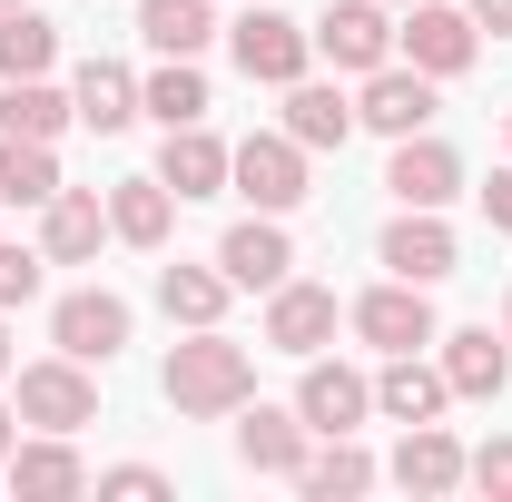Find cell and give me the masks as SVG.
<instances>
[{
	"instance_id": "cb8c5ba5",
	"label": "cell",
	"mask_w": 512,
	"mask_h": 502,
	"mask_svg": "<svg viewBox=\"0 0 512 502\" xmlns=\"http://www.w3.org/2000/svg\"><path fill=\"white\" fill-rule=\"evenodd\" d=\"M69 109H79V128L119 138V128L138 119V79H128L119 60H79V79H69Z\"/></svg>"
},
{
	"instance_id": "ba28073f",
	"label": "cell",
	"mask_w": 512,
	"mask_h": 502,
	"mask_svg": "<svg viewBox=\"0 0 512 502\" xmlns=\"http://www.w3.org/2000/svg\"><path fill=\"white\" fill-rule=\"evenodd\" d=\"M434 89H444V79H424L414 60L365 69V89H355V128H375V138H414V128H434Z\"/></svg>"
},
{
	"instance_id": "8fae6325",
	"label": "cell",
	"mask_w": 512,
	"mask_h": 502,
	"mask_svg": "<svg viewBox=\"0 0 512 502\" xmlns=\"http://www.w3.org/2000/svg\"><path fill=\"white\" fill-rule=\"evenodd\" d=\"M306 453H316V434H306V414L296 404H237V463L247 473H276V483H296L306 473Z\"/></svg>"
},
{
	"instance_id": "5bb4252c",
	"label": "cell",
	"mask_w": 512,
	"mask_h": 502,
	"mask_svg": "<svg viewBox=\"0 0 512 502\" xmlns=\"http://www.w3.org/2000/svg\"><path fill=\"white\" fill-rule=\"evenodd\" d=\"M296 414H306V434H355V424L375 414V375H355V365H335V355H306Z\"/></svg>"
},
{
	"instance_id": "4dcf8cb0",
	"label": "cell",
	"mask_w": 512,
	"mask_h": 502,
	"mask_svg": "<svg viewBox=\"0 0 512 502\" xmlns=\"http://www.w3.org/2000/svg\"><path fill=\"white\" fill-rule=\"evenodd\" d=\"M50 60H60V30H50L40 10L0 20V79H50Z\"/></svg>"
},
{
	"instance_id": "60d3db41",
	"label": "cell",
	"mask_w": 512,
	"mask_h": 502,
	"mask_svg": "<svg viewBox=\"0 0 512 502\" xmlns=\"http://www.w3.org/2000/svg\"><path fill=\"white\" fill-rule=\"evenodd\" d=\"M503 138H512V109H503Z\"/></svg>"
},
{
	"instance_id": "52a82bcc",
	"label": "cell",
	"mask_w": 512,
	"mask_h": 502,
	"mask_svg": "<svg viewBox=\"0 0 512 502\" xmlns=\"http://www.w3.org/2000/svg\"><path fill=\"white\" fill-rule=\"evenodd\" d=\"M375 256H384V276H404V286H444L453 266H463V237L444 227V207H404L375 237Z\"/></svg>"
},
{
	"instance_id": "6da1fadb",
	"label": "cell",
	"mask_w": 512,
	"mask_h": 502,
	"mask_svg": "<svg viewBox=\"0 0 512 502\" xmlns=\"http://www.w3.org/2000/svg\"><path fill=\"white\" fill-rule=\"evenodd\" d=\"M158 394H168L188 424H227L256 394V355L227 325H188V345H168V365H158Z\"/></svg>"
},
{
	"instance_id": "2e32d148",
	"label": "cell",
	"mask_w": 512,
	"mask_h": 502,
	"mask_svg": "<svg viewBox=\"0 0 512 502\" xmlns=\"http://www.w3.org/2000/svg\"><path fill=\"white\" fill-rule=\"evenodd\" d=\"M316 50L335 69H384L394 60V20H384V0H325V20H316Z\"/></svg>"
},
{
	"instance_id": "1f68e13d",
	"label": "cell",
	"mask_w": 512,
	"mask_h": 502,
	"mask_svg": "<svg viewBox=\"0 0 512 502\" xmlns=\"http://www.w3.org/2000/svg\"><path fill=\"white\" fill-rule=\"evenodd\" d=\"M40 276H50V256H40V247H0V315L30 306V296H40Z\"/></svg>"
},
{
	"instance_id": "484cf974",
	"label": "cell",
	"mask_w": 512,
	"mask_h": 502,
	"mask_svg": "<svg viewBox=\"0 0 512 502\" xmlns=\"http://www.w3.org/2000/svg\"><path fill=\"white\" fill-rule=\"evenodd\" d=\"M168 217H178L168 178H119L109 188V237L119 247H168Z\"/></svg>"
},
{
	"instance_id": "7402d4cb",
	"label": "cell",
	"mask_w": 512,
	"mask_h": 502,
	"mask_svg": "<svg viewBox=\"0 0 512 502\" xmlns=\"http://www.w3.org/2000/svg\"><path fill=\"white\" fill-rule=\"evenodd\" d=\"M158 178H168V197H178V207H188V197H227V148L207 138V119H197V128H168Z\"/></svg>"
},
{
	"instance_id": "83f0119b",
	"label": "cell",
	"mask_w": 512,
	"mask_h": 502,
	"mask_svg": "<svg viewBox=\"0 0 512 502\" xmlns=\"http://www.w3.org/2000/svg\"><path fill=\"white\" fill-rule=\"evenodd\" d=\"M69 178H60V148L50 138H0V207H50Z\"/></svg>"
},
{
	"instance_id": "277c9868",
	"label": "cell",
	"mask_w": 512,
	"mask_h": 502,
	"mask_svg": "<svg viewBox=\"0 0 512 502\" xmlns=\"http://www.w3.org/2000/svg\"><path fill=\"white\" fill-rule=\"evenodd\" d=\"M345 315H355V335H365L375 355H424V345L444 335V325H434V286H404V276L365 286Z\"/></svg>"
},
{
	"instance_id": "9a60e30c",
	"label": "cell",
	"mask_w": 512,
	"mask_h": 502,
	"mask_svg": "<svg viewBox=\"0 0 512 502\" xmlns=\"http://www.w3.org/2000/svg\"><path fill=\"white\" fill-rule=\"evenodd\" d=\"M444 355V384H453V404H493L512 384V335H493V325H453V335H434Z\"/></svg>"
},
{
	"instance_id": "f546056e",
	"label": "cell",
	"mask_w": 512,
	"mask_h": 502,
	"mask_svg": "<svg viewBox=\"0 0 512 502\" xmlns=\"http://www.w3.org/2000/svg\"><path fill=\"white\" fill-rule=\"evenodd\" d=\"M227 296H237V286H227V266H188V256H178V266H158V306H168V325H217Z\"/></svg>"
},
{
	"instance_id": "e575fe53",
	"label": "cell",
	"mask_w": 512,
	"mask_h": 502,
	"mask_svg": "<svg viewBox=\"0 0 512 502\" xmlns=\"http://www.w3.org/2000/svg\"><path fill=\"white\" fill-rule=\"evenodd\" d=\"M483 217H493V227H503V237H512V158H503V168H493V188H483Z\"/></svg>"
},
{
	"instance_id": "30bf717a",
	"label": "cell",
	"mask_w": 512,
	"mask_h": 502,
	"mask_svg": "<svg viewBox=\"0 0 512 502\" xmlns=\"http://www.w3.org/2000/svg\"><path fill=\"white\" fill-rule=\"evenodd\" d=\"M335 325H345V306H335V286H306V276H286V286H266V345L276 355H325L335 345Z\"/></svg>"
},
{
	"instance_id": "4316f807",
	"label": "cell",
	"mask_w": 512,
	"mask_h": 502,
	"mask_svg": "<svg viewBox=\"0 0 512 502\" xmlns=\"http://www.w3.org/2000/svg\"><path fill=\"white\" fill-rule=\"evenodd\" d=\"M138 109H148L158 128H197L207 109H217V99H207V69L197 60H158L148 79H138Z\"/></svg>"
},
{
	"instance_id": "44dd1931",
	"label": "cell",
	"mask_w": 512,
	"mask_h": 502,
	"mask_svg": "<svg viewBox=\"0 0 512 502\" xmlns=\"http://www.w3.org/2000/svg\"><path fill=\"white\" fill-rule=\"evenodd\" d=\"M286 138L316 158V148H345L355 138V99L325 89V79H286Z\"/></svg>"
},
{
	"instance_id": "e0dca14e",
	"label": "cell",
	"mask_w": 512,
	"mask_h": 502,
	"mask_svg": "<svg viewBox=\"0 0 512 502\" xmlns=\"http://www.w3.org/2000/svg\"><path fill=\"white\" fill-rule=\"evenodd\" d=\"M0 483L20 502H69V493H89V463L69 453V434H30V443H10Z\"/></svg>"
},
{
	"instance_id": "74e56055",
	"label": "cell",
	"mask_w": 512,
	"mask_h": 502,
	"mask_svg": "<svg viewBox=\"0 0 512 502\" xmlns=\"http://www.w3.org/2000/svg\"><path fill=\"white\" fill-rule=\"evenodd\" d=\"M20 375V345H10V325H0V384Z\"/></svg>"
},
{
	"instance_id": "d4e9b609",
	"label": "cell",
	"mask_w": 512,
	"mask_h": 502,
	"mask_svg": "<svg viewBox=\"0 0 512 502\" xmlns=\"http://www.w3.org/2000/svg\"><path fill=\"white\" fill-rule=\"evenodd\" d=\"M138 40L158 60H197L217 40V0H138Z\"/></svg>"
},
{
	"instance_id": "8992f818",
	"label": "cell",
	"mask_w": 512,
	"mask_h": 502,
	"mask_svg": "<svg viewBox=\"0 0 512 502\" xmlns=\"http://www.w3.org/2000/svg\"><path fill=\"white\" fill-rule=\"evenodd\" d=\"M227 50H237V69H247L256 89H286V79H306V60H316V30L286 20V10H247L227 30Z\"/></svg>"
},
{
	"instance_id": "3957f363",
	"label": "cell",
	"mask_w": 512,
	"mask_h": 502,
	"mask_svg": "<svg viewBox=\"0 0 512 502\" xmlns=\"http://www.w3.org/2000/svg\"><path fill=\"white\" fill-rule=\"evenodd\" d=\"M20 424L30 434H79V424H99V384L79 355H40V365H20Z\"/></svg>"
},
{
	"instance_id": "836d02e7",
	"label": "cell",
	"mask_w": 512,
	"mask_h": 502,
	"mask_svg": "<svg viewBox=\"0 0 512 502\" xmlns=\"http://www.w3.org/2000/svg\"><path fill=\"white\" fill-rule=\"evenodd\" d=\"M99 493H128V502H158V493H168V473H158V463H109V473H99Z\"/></svg>"
},
{
	"instance_id": "603a6c76",
	"label": "cell",
	"mask_w": 512,
	"mask_h": 502,
	"mask_svg": "<svg viewBox=\"0 0 512 502\" xmlns=\"http://www.w3.org/2000/svg\"><path fill=\"white\" fill-rule=\"evenodd\" d=\"M296 493H316V502H355V493H375V453H365L355 434H316L306 473H296Z\"/></svg>"
},
{
	"instance_id": "b9f144b4",
	"label": "cell",
	"mask_w": 512,
	"mask_h": 502,
	"mask_svg": "<svg viewBox=\"0 0 512 502\" xmlns=\"http://www.w3.org/2000/svg\"><path fill=\"white\" fill-rule=\"evenodd\" d=\"M404 10H414V0H404Z\"/></svg>"
},
{
	"instance_id": "d6a6232c",
	"label": "cell",
	"mask_w": 512,
	"mask_h": 502,
	"mask_svg": "<svg viewBox=\"0 0 512 502\" xmlns=\"http://www.w3.org/2000/svg\"><path fill=\"white\" fill-rule=\"evenodd\" d=\"M463 483H473V493H493V502H512V434L483 443V453L463 463Z\"/></svg>"
},
{
	"instance_id": "9c48e42d",
	"label": "cell",
	"mask_w": 512,
	"mask_h": 502,
	"mask_svg": "<svg viewBox=\"0 0 512 502\" xmlns=\"http://www.w3.org/2000/svg\"><path fill=\"white\" fill-rule=\"evenodd\" d=\"M128 325H138L128 296H109V286H69L60 306H50V345L79 355V365H109V355L128 345Z\"/></svg>"
},
{
	"instance_id": "5b68a950",
	"label": "cell",
	"mask_w": 512,
	"mask_h": 502,
	"mask_svg": "<svg viewBox=\"0 0 512 502\" xmlns=\"http://www.w3.org/2000/svg\"><path fill=\"white\" fill-rule=\"evenodd\" d=\"M394 50L424 69V79H463L473 50H483V30H473V10H453V0H414V10L394 20Z\"/></svg>"
},
{
	"instance_id": "7a4b0ae2",
	"label": "cell",
	"mask_w": 512,
	"mask_h": 502,
	"mask_svg": "<svg viewBox=\"0 0 512 502\" xmlns=\"http://www.w3.org/2000/svg\"><path fill=\"white\" fill-rule=\"evenodd\" d=\"M227 188L247 197L256 217H286V207H306V148L286 138V128H256L227 148Z\"/></svg>"
},
{
	"instance_id": "ab89813d",
	"label": "cell",
	"mask_w": 512,
	"mask_h": 502,
	"mask_svg": "<svg viewBox=\"0 0 512 502\" xmlns=\"http://www.w3.org/2000/svg\"><path fill=\"white\" fill-rule=\"evenodd\" d=\"M503 335H512V296H503Z\"/></svg>"
},
{
	"instance_id": "f35d334b",
	"label": "cell",
	"mask_w": 512,
	"mask_h": 502,
	"mask_svg": "<svg viewBox=\"0 0 512 502\" xmlns=\"http://www.w3.org/2000/svg\"><path fill=\"white\" fill-rule=\"evenodd\" d=\"M20 10H30V0H0V20H20Z\"/></svg>"
},
{
	"instance_id": "7c38bea8",
	"label": "cell",
	"mask_w": 512,
	"mask_h": 502,
	"mask_svg": "<svg viewBox=\"0 0 512 502\" xmlns=\"http://www.w3.org/2000/svg\"><path fill=\"white\" fill-rule=\"evenodd\" d=\"M217 266H227V286H237V296L286 286V276H296V237H286V217H237V227L217 237Z\"/></svg>"
},
{
	"instance_id": "4fadbf2b",
	"label": "cell",
	"mask_w": 512,
	"mask_h": 502,
	"mask_svg": "<svg viewBox=\"0 0 512 502\" xmlns=\"http://www.w3.org/2000/svg\"><path fill=\"white\" fill-rule=\"evenodd\" d=\"M384 188H394V207H453V197H463V158H453L434 128H414V138H394Z\"/></svg>"
},
{
	"instance_id": "ffe728a7",
	"label": "cell",
	"mask_w": 512,
	"mask_h": 502,
	"mask_svg": "<svg viewBox=\"0 0 512 502\" xmlns=\"http://www.w3.org/2000/svg\"><path fill=\"white\" fill-rule=\"evenodd\" d=\"M463 463H473V453H463V443L444 434V424H404V443H394V483H404V493H453V483H463Z\"/></svg>"
},
{
	"instance_id": "8d00e7d4",
	"label": "cell",
	"mask_w": 512,
	"mask_h": 502,
	"mask_svg": "<svg viewBox=\"0 0 512 502\" xmlns=\"http://www.w3.org/2000/svg\"><path fill=\"white\" fill-rule=\"evenodd\" d=\"M10 443H20V404H0V463H10Z\"/></svg>"
},
{
	"instance_id": "f1b7e54d",
	"label": "cell",
	"mask_w": 512,
	"mask_h": 502,
	"mask_svg": "<svg viewBox=\"0 0 512 502\" xmlns=\"http://www.w3.org/2000/svg\"><path fill=\"white\" fill-rule=\"evenodd\" d=\"M69 119H79L69 89H50V79H0V138H50L60 148Z\"/></svg>"
},
{
	"instance_id": "d6986e66",
	"label": "cell",
	"mask_w": 512,
	"mask_h": 502,
	"mask_svg": "<svg viewBox=\"0 0 512 502\" xmlns=\"http://www.w3.org/2000/svg\"><path fill=\"white\" fill-rule=\"evenodd\" d=\"M444 404H453L444 365H424V355H384V375H375V414H384V424H444Z\"/></svg>"
},
{
	"instance_id": "ac0fdd59",
	"label": "cell",
	"mask_w": 512,
	"mask_h": 502,
	"mask_svg": "<svg viewBox=\"0 0 512 502\" xmlns=\"http://www.w3.org/2000/svg\"><path fill=\"white\" fill-rule=\"evenodd\" d=\"M99 247H109V197L99 188H60L40 207V256L50 266H89Z\"/></svg>"
},
{
	"instance_id": "d590c367",
	"label": "cell",
	"mask_w": 512,
	"mask_h": 502,
	"mask_svg": "<svg viewBox=\"0 0 512 502\" xmlns=\"http://www.w3.org/2000/svg\"><path fill=\"white\" fill-rule=\"evenodd\" d=\"M473 10V30H493V40H512V0H463Z\"/></svg>"
}]
</instances>
